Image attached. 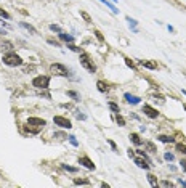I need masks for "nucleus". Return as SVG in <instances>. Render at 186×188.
I'll return each instance as SVG.
<instances>
[{"mask_svg": "<svg viewBox=\"0 0 186 188\" xmlns=\"http://www.w3.org/2000/svg\"><path fill=\"white\" fill-rule=\"evenodd\" d=\"M45 125H47L45 119H40V117H29V119L26 121L24 129H26V132H29V134H39Z\"/></svg>", "mask_w": 186, "mask_h": 188, "instance_id": "f257e3e1", "label": "nucleus"}, {"mask_svg": "<svg viewBox=\"0 0 186 188\" xmlns=\"http://www.w3.org/2000/svg\"><path fill=\"white\" fill-rule=\"evenodd\" d=\"M2 61H3V65H6V66H13V68L23 65V60H21V57H19V55H16L15 52L5 53L3 58H2Z\"/></svg>", "mask_w": 186, "mask_h": 188, "instance_id": "f03ea898", "label": "nucleus"}, {"mask_svg": "<svg viewBox=\"0 0 186 188\" xmlns=\"http://www.w3.org/2000/svg\"><path fill=\"white\" fill-rule=\"evenodd\" d=\"M50 74L58 76V77H68L69 71L64 65H61V63H53V65L50 66Z\"/></svg>", "mask_w": 186, "mask_h": 188, "instance_id": "7ed1b4c3", "label": "nucleus"}, {"mask_svg": "<svg viewBox=\"0 0 186 188\" xmlns=\"http://www.w3.org/2000/svg\"><path fill=\"white\" fill-rule=\"evenodd\" d=\"M32 85H34L35 88L45 90V88L50 87V77H48V76H37V77L32 79Z\"/></svg>", "mask_w": 186, "mask_h": 188, "instance_id": "20e7f679", "label": "nucleus"}, {"mask_svg": "<svg viewBox=\"0 0 186 188\" xmlns=\"http://www.w3.org/2000/svg\"><path fill=\"white\" fill-rule=\"evenodd\" d=\"M80 65L87 69L88 72H95L96 71V66L93 65V61H91V58L88 57L87 53H80Z\"/></svg>", "mask_w": 186, "mask_h": 188, "instance_id": "39448f33", "label": "nucleus"}, {"mask_svg": "<svg viewBox=\"0 0 186 188\" xmlns=\"http://www.w3.org/2000/svg\"><path fill=\"white\" fill-rule=\"evenodd\" d=\"M53 122H55L56 125H60L61 129H71V127H72L71 121L68 119V117H63V116H55V117H53Z\"/></svg>", "mask_w": 186, "mask_h": 188, "instance_id": "423d86ee", "label": "nucleus"}, {"mask_svg": "<svg viewBox=\"0 0 186 188\" xmlns=\"http://www.w3.org/2000/svg\"><path fill=\"white\" fill-rule=\"evenodd\" d=\"M143 113H145V116H148L149 119H156V117L159 116V111L153 106H149V104H143Z\"/></svg>", "mask_w": 186, "mask_h": 188, "instance_id": "0eeeda50", "label": "nucleus"}, {"mask_svg": "<svg viewBox=\"0 0 186 188\" xmlns=\"http://www.w3.org/2000/svg\"><path fill=\"white\" fill-rule=\"evenodd\" d=\"M79 164H82L83 167H87V169L90 170H95L96 169V166L93 164V161L88 158V156H82V158H79Z\"/></svg>", "mask_w": 186, "mask_h": 188, "instance_id": "6e6552de", "label": "nucleus"}, {"mask_svg": "<svg viewBox=\"0 0 186 188\" xmlns=\"http://www.w3.org/2000/svg\"><path fill=\"white\" fill-rule=\"evenodd\" d=\"M96 87H98V92L106 93V92L109 90V84L104 82V80H98V82H96Z\"/></svg>", "mask_w": 186, "mask_h": 188, "instance_id": "1a4fd4ad", "label": "nucleus"}, {"mask_svg": "<svg viewBox=\"0 0 186 188\" xmlns=\"http://www.w3.org/2000/svg\"><path fill=\"white\" fill-rule=\"evenodd\" d=\"M140 65H141V66H145V68H148V69H157V68H159V65H157L156 61H151V60L140 61Z\"/></svg>", "mask_w": 186, "mask_h": 188, "instance_id": "9d476101", "label": "nucleus"}, {"mask_svg": "<svg viewBox=\"0 0 186 188\" xmlns=\"http://www.w3.org/2000/svg\"><path fill=\"white\" fill-rule=\"evenodd\" d=\"M124 98H125L128 103H132V104H138V103L141 101L140 96H135V95H130V93H125V95H124Z\"/></svg>", "mask_w": 186, "mask_h": 188, "instance_id": "9b49d317", "label": "nucleus"}, {"mask_svg": "<svg viewBox=\"0 0 186 188\" xmlns=\"http://www.w3.org/2000/svg\"><path fill=\"white\" fill-rule=\"evenodd\" d=\"M60 39L66 44H72L74 42V36H69V34H64V32H60Z\"/></svg>", "mask_w": 186, "mask_h": 188, "instance_id": "f8f14e48", "label": "nucleus"}, {"mask_svg": "<svg viewBox=\"0 0 186 188\" xmlns=\"http://www.w3.org/2000/svg\"><path fill=\"white\" fill-rule=\"evenodd\" d=\"M157 140L162 142V143H173L175 138L170 137V135H159V137H157Z\"/></svg>", "mask_w": 186, "mask_h": 188, "instance_id": "ddd939ff", "label": "nucleus"}, {"mask_svg": "<svg viewBox=\"0 0 186 188\" xmlns=\"http://www.w3.org/2000/svg\"><path fill=\"white\" fill-rule=\"evenodd\" d=\"M132 140V143H135V145H143V140H141V137L138 135V134H130V137H128Z\"/></svg>", "mask_w": 186, "mask_h": 188, "instance_id": "4468645a", "label": "nucleus"}, {"mask_svg": "<svg viewBox=\"0 0 186 188\" xmlns=\"http://www.w3.org/2000/svg\"><path fill=\"white\" fill-rule=\"evenodd\" d=\"M0 50L8 53V52H11V50H13V44H11V42H3V44L0 45Z\"/></svg>", "mask_w": 186, "mask_h": 188, "instance_id": "2eb2a0df", "label": "nucleus"}, {"mask_svg": "<svg viewBox=\"0 0 186 188\" xmlns=\"http://www.w3.org/2000/svg\"><path fill=\"white\" fill-rule=\"evenodd\" d=\"M99 2H103V3H104V5L108 6V8H109V10H111V11L114 13V15H117V13H119V10H117V8H116V6L112 5L111 2H108V0H99Z\"/></svg>", "mask_w": 186, "mask_h": 188, "instance_id": "dca6fc26", "label": "nucleus"}, {"mask_svg": "<svg viewBox=\"0 0 186 188\" xmlns=\"http://www.w3.org/2000/svg\"><path fill=\"white\" fill-rule=\"evenodd\" d=\"M148 182L151 183V186H159V182H157L156 175H153V174H148Z\"/></svg>", "mask_w": 186, "mask_h": 188, "instance_id": "f3484780", "label": "nucleus"}, {"mask_svg": "<svg viewBox=\"0 0 186 188\" xmlns=\"http://www.w3.org/2000/svg\"><path fill=\"white\" fill-rule=\"evenodd\" d=\"M68 96H71L74 101H79V100H80V95H79L76 90H68Z\"/></svg>", "mask_w": 186, "mask_h": 188, "instance_id": "a211bd4d", "label": "nucleus"}, {"mask_svg": "<svg viewBox=\"0 0 186 188\" xmlns=\"http://www.w3.org/2000/svg\"><path fill=\"white\" fill-rule=\"evenodd\" d=\"M19 26H21V27H24L26 31H29L31 34H37V31H35L31 24H27V23H19Z\"/></svg>", "mask_w": 186, "mask_h": 188, "instance_id": "6ab92c4d", "label": "nucleus"}, {"mask_svg": "<svg viewBox=\"0 0 186 188\" xmlns=\"http://www.w3.org/2000/svg\"><path fill=\"white\" fill-rule=\"evenodd\" d=\"M116 122L120 125V127H124V125H125V119L120 116V113H116Z\"/></svg>", "mask_w": 186, "mask_h": 188, "instance_id": "aec40b11", "label": "nucleus"}, {"mask_svg": "<svg viewBox=\"0 0 186 188\" xmlns=\"http://www.w3.org/2000/svg\"><path fill=\"white\" fill-rule=\"evenodd\" d=\"M108 106H109V109H111V111H114V113H120L119 104H116L114 101H109V103H108Z\"/></svg>", "mask_w": 186, "mask_h": 188, "instance_id": "412c9836", "label": "nucleus"}, {"mask_svg": "<svg viewBox=\"0 0 186 188\" xmlns=\"http://www.w3.org/2000/svg\"><path fill=\"white\" fill-rule=\"evenodd\" d=\"M176 151L181 153V155H186V145L184 143H176Z\"/></svg>", "mask_w": 186, "mask_h": 188, "instance_id": "4be33fe9", "label": "nucleus"}, {"mask_svg": "<svg viewBox=\"0 0 186 188\" xmlns=\"http://www.w3.org/2000/svg\"><path fill=\"white\" fill-rule=\"evenodd\" d=\"M125 19L130 23V26L133 27V31H137V24H138V21L137 19H133V18H130V16H125Z\"/></svg>", "mask_w": 186, "mask_h": 188, "instance_id": "5701e85b", "label": "nucleus"}, {"mask_svg": "<svg viewBox=\"0 0 186 188\" xmlns=\"http://www.w3.org/2000/svg\"><path fill=\"white\" fill-rule=\"evenodd\" d=\"M145 148H146L149 153H157V148H156V146H154L153 143H149V142H148V143H145Z\"/></svg>", "mask_w": 186, "mask_h": 188, "instance_id": "b1692460", "label": "nucleus"}, {"mask_svg": "<svg viewBox=\"0 0 186 188\" xmlns=\"http://www.w3.org/2000/svg\"><path fill=\"white\" fill-rule=\"evenodd\" d=\"M74 183L76 185H90V182L85 178H74Z\"/></svg>", "mask_w": 186, "mask_h": 188, "instance_id": "393cba45", "label": "nucleus"}, {"mask_svg": "<svg viewBox=\"0 0 186 188\" xmlns=\"http://www.w3.org/2000/svg\"><path fill=\"white\" fill-rule=\"evenodd\" d=\"M0 18H3V19H10V15H8V13H6V11L2 8V6H0Z\"/></svg>", "mask_w": 186, "mask_h": 188, "instance_id": "a878e982", "label": "nucleus"}, {"mask_svg": "<svg viewBox=\"0 0 186 188\" xmlns=\"http://www.w3.org/2000/svg\"><path fill=\"white\" fill-rule=\"evenodd\" d=\"M164 159H165V161H173V159H175V156L173 155H172V153H165V155H164Z\"/></svg>", "mask_w": 186, "mask_h": 188, "instance_id": "bb28decb", "label": "nucleus"}, {"mask_svg": "<svg viewBox=\"0 0 186 188\" xmlns=\"http://www.w3.org/2000/svg\"><path fill=\"white\" fill-rule=\"evenodd\" d=\"M50 29H52L53 32H58V34L61 32V27H60L58 24H50Z\"/></svg>", "mask_w": 186, "mask_h": 188, "instance_id": "cd10ccee", "label": "nucleus"}, {"mask_svg": "<svg viewBox=\"0 0 186 188\" xmlns=\"http://www.w3.org/2000/svg\"><path fill=\"white\" fill-rule=\"evenodd\" d=\"M63 169H66L68 172H77V167H71L68 164H63Z\"/></svg>", "mask_w": 186, "mask_h": 188, "instance_id": "c85d7f7f", "label": "nucleus"}, {"mask_svg": "<svg viewBox=\"0 0 186 188\" xmlns=\"http://www.w3.org/2000/svg\"><path fill=\"white\" fill-rule=\"evenodd\" d=\"M80 16L85 19V23H91V18L87 15V13H85V11H80Z\"/></svg>", "mask_w": 186, "mask_h": 188, "instance_id": "c756f323", "label": "nucleus"}, {"mask_svg": "<svg viewBox=\"0 0 186 188\" xmlns=\"http://www.w3.org/2000/svg\"><path fill=\"white\" fill-rule=\"evenodd\" d=\"M68 48H71V50H72V52H77V53H80V48H79V47H76L74 44H68Z\"/></svg>", "mask_w": 186, "mask_h": 188, "instance_id": "7c9ffc66", "label": "nucleus"}, {"mask_svg": "<svg viewBox=\"0 0 186 188\" xmlns=\"http://www.w3.org/2000/svg\"><path fill=\"white\" fill-rule=\"evenodd\" d=\"M95 36H96V39H98L99 42H104V37H103V34H101V32H99L98 29L95 31Z\"/></svg>", "mask_w": 186, "mask_h": 188, "instance_id": "2f4dec72", "label": "nucleus"}, {"mask_svg": "<svg viewBox=\"0 0 186 188\" xmlns=\"http://www.w3.org/2000/svg\"><path fill=\"white\" fill-rule=\"evenodd\" d=\"M68 138H69V142H71V143H72L74 146H79V142L76 140V137H74V135H69Z\"/></svg>", "mask_w": 186, "mask_h": 188, "instance_id": "473e14b6", "label": "nucleus"}, {"mask_svg": "<svg viewBox=\"0 0 186 188\" xmlns=\"http://www.w3.org/2000/svg\"><path fill=\"white\" fill-rule=\"evenodd\" d=\"M159 185H161V186H167V188H169V186H170V188L173 186V183H172V182H169V180H164V182H161Z\"/></svg>", "mask_w": 186, "mask_h": 188, "instance_id": "72a5a7b5", "label": "nucleus"}, {"mask_svg": "<svg viewBox=\"0 0 186 188\" xmlns=\"http://www.w3.org/2000/svg\"><path fill=\"white\" fill-rule=\"evenodd\" d=\"M125 63H127V66H128V68H135V63H133L130 58H125Z\"/></svg>", "mask_w": 186, "mask_h": 188, "instance_id": "f704fd0d", "label": "nucleus"}, {"mask_svg": "<svg viewBox=\"0 0 186 188\" xmlns=\"http://www.w3.org/2000/svg\"><path fill=\"white\" fill-rule=\"evenodd\" d=\"M76 117H77L79 121H85V119H87V116H85V114H80V113H77Z\"/></svg>", "mask_w": 186, "mask_h": 188, "instance_id": "c9c22d12", "label": "nucleus"}, {"mask_svg": "<svg viewBox=\"0 0 186 188\" xmlns=\"http://www.w3.org/2000/svg\"><path fill=\"white\" fill-rule=\"evenodd\" d=\"M108 143L111 145V148H112V151H117V145H116V143H114L112 140H108Z\"/></svg>", "mask_w": 186, "mask_h": 188, "instance_id": "e433bc0d", "label": "nucleus"}, {"mask_svg": "<svg viewBox=\"0 0 186 188\" xmlns=\"http://www.w3.org/2000/svg\"><path fill=\"white\" fill-rule=\"evenodd\" d=\"M48 44H50V45H55V47H60V44H58L56 40H53V39H48Z\"/></svg>", "mask_w": 186, "mask_h": 188, "instance_id": "4c0bfd02", "label": "nucleus"}, {"mask_svg": "<svg viewBox=\"0 0 186 188\" xmlns=\"http://www.w3.org/2000/svg\"><path fill=\"white\" fill-rule=\"evenodd\" d=\"M180 164H181V169L186 172V158H184V159H181V163H180Z\"/></svg>", "mask_w": 186, "mask_h": 188, "instance_id": "58836bf2", "label": "nucleus"}, {"mask_svg": "<svg viewBox=\"0 0 186 188\" xmlns=\"http://www.w3.org/2000/svg\"><path fill=\"white\" fill-rule=\"evenodd\" d=\"M55 137H58V138H61V140H63V138H68V137L64 135V134H55Z\"/></svg>", "mask_w": 186, "mask_h": 188, "instance_id": "ea45409f", "label": "nucleus"}, {"mask_svg": "<svg viewBox=\"0 0 186 188\" xmlns=\"http://www.w3.org/2000/svg\"><path fill=\"white\" fill-rule=\"evenodd\" d=\"M178 183H180V185H183V186H186V182H183L181 178H178Z\"/></svg>", "mask_w": 186, "mask_h": 188, "instance_id": "a19ab883", "label": "nucleus"}, {"mask_svg": "<svg viewBox=\"0 0 186 188\" xmlns=\"http://www.w3.org/2000/svg\"><path fill=\"white\" fill-rule=\"evenodd\" d=\"M181 92H183V95H186V90H181Z\"/></svg>", "mask_w": 186, "mask_h": 188, "instance_id": "79ce46f5", "label": "nucleus"}, {"mask_svg": "<svg viewBox=\"0 0 186 188\" xmlns=\"http://www.w3.org/2000/svg\"><path fill=\"white\" fill-rule=\"evenodd\" d=\"M112 2H117V0H112Z\"/></svg>", "mask_w": 186, "mask_h": 188, "instance_id": "37998d69", "label": "nucleus"}, {"mask_svg": "<svg viewBox=\"0 0 186 188\" xmlns=\"http://www.w3.org/2000/svg\"><path fill=\"white\" fill-rule=\"evenodd\" d=\"M0 24H2V19H0Z\"/></svg>", "mask_w": 186, "mask_h": 188, "instance_id": "c03bdc74", "label": "nucleus"}]
</instances>
